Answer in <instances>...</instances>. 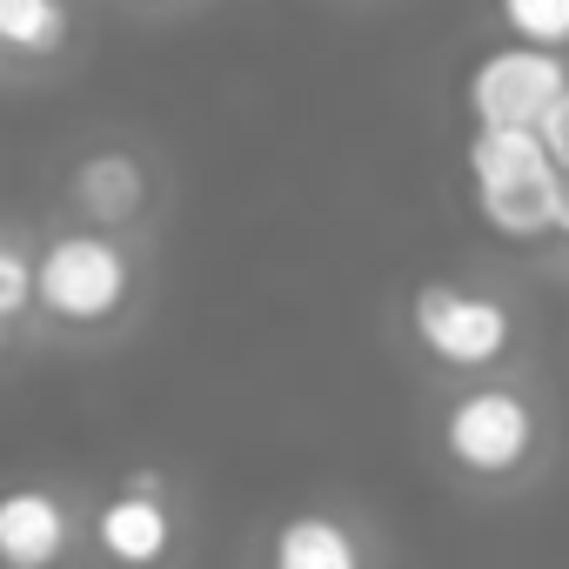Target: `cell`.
<instances>
[{
	"mask_svg": "<svg viewBox=\"0 0 569 569\" xmlns=\"http://www.w3.org/2000/svg\"><path fill=\"white\" fill-rule=\"evenodd\" d=\"M68 0H0V54L14 61H54L68 48Z\"/></svg>",
	"mask_w": 569,
	"mask_h": 569,
	"instance_id": "30bf717a",
	"label": "cell"
},
{
	"mask_svg": "<svg viewBox=\"0 0 569 569\" xmlns=\"http://www.w3.org/2000/svg\"><path fill=\"white\" fill-rule=\"evenodd\" d=\"M74 542H81V522L54 482L0 489V569H68Z\"/></svg>",
	"mask_w": 569,
	"mask_h": 569,
	"instance_id": "52a82bcc",
	"label": "cell"
},
{
	"mask_svg": "<svg viewBox=\"0 0 569 569\" xmlns=\"http://www.w3.org/2000/svg\"><path fill=\"white\" fill-rule=\"evenodd\" d=\"M562 94H569V61L542 54V48H522V41H502V48L476 54L469 81H462V101H469L476 128H536Z\"/></svg>",
	"mask_w": 569,
	"mask_h": 569,
	"instance_id": "8992f818",
	"label": "cell"
},
{
	"mask_svg": "<svg viewBox=\"0 0 569 569\" xmlns=\"http://www.w3.org/2000/svg\"><path fill=\"white\" fill-rule=\"evenodd\" d=\"M549 449V416L516 382H462L436 416V456L476 489H516Z\"/></svg>",
	"mask_w": 569,
	"mask_h": 569,
	"instance_id": "6da1fadb",
	"label": "cell"
},
{
	"mask_svg": "<svg viewBox=\"0 0 569 569\" xmlns=\"http://www.w3.org/2000/svg\"><path fill=\"white\" fill-rule=\"evenodd\" d=\"M536 141H542V154L556 161V174L569 181V94H562V101H556V108L536 121Z\"/></svg>",
	"mask_w": 569,
	"mask_h": 569,
	"instance_id": "4fadbf2b",
	"label": "cell"
},
{
	"mask_svg": "<svg viewBox=\"0 0 569 569\" xmlns=\"http://www.w3.org/2000/svg\"><path fill=\"white\" fill-rule=\"evenodd\" d=\"M34 316V254H21L14 241H0V349L14 342V329Z\"/></svg>",
	"mask_w": 569,
	"mask_h": 569,
	"instance_id": "7c38bea8",
	"label": "cell"
},
{
	"mask_svg": "<svg viewBox=\"0 0 569 569\" xmlns=\"http://www.w3.org/2000/svg\"><path fill=\"white\" fill-rule=\"evenodd\" d=\"M469 168V194L489 234L502 241H542L556 234V208H562V174L542 154L536 128H476L462 148Z\"/></svg>",
	"mask_w": 569,
	"mask_h": 569,
	"instance_id": "7a4b0ae2",
	"label": "cell"
},
{
	"mask_svg": "<svg viewBox=\"0 0 569 569\" xmlns=\"http://www.w3.org/2000/svg\"><path fill=\"white\" fill-rule=\"evenodd\" d=\"M88 542L108 569H168L174 549H181V516H174V489L161 469H128L94 522H88Z\"/></svg>",
	"mask_w": 569,
	"mask_h": 569,
	"instance_id": "5b68a950",
	"label": "cell"
},
{
	"mask_svg": "<svg viewBox=\"0 0 569 569\" xmlns=\"http://www.w3.org/2000/svg\"><path fill=\"white\" fill-rule=\"evenodd\" d=\"M68 194H74V208L88 214V228L114 234V228H128V221L148 208V168H141L128 148H94V154L74 161Z\"/></svg>",
	"mask_w": 569,
	"mask_h": 569,
	"instance_id": "9c48e42d",
	"label": "cell"
},
{
	"mask_svg": "<svg viewBox=\"0 0 569 569\" xmlns=\"http://www.w3.org/2000/svg\"><path fill=\"white\" fill-rule=\"evenodd\" d=\"M409 336L416 349L449 369V376H476L489 382V369H502L516 356V309L496 289H476V281H416L409 289Z\"/></svg>",
	"mask_w": 569,
	"mask_h": 569,
	"instance_id": "277c9868",
	"label": "cell"
},
{
	"mask_svg": "<svg viewBox=\"0 0 569 569\" xmlns=\"http://www.w3.org/2000/svg\"><path fill=\"white\" fill-rule=\"evenodd\" d=\"M556 234L569 241V181H562V208H556Z\"/></svg>",
	"mask_w": 569,
	"mask_h": 569,
	"instance_id": "5bb4252c",
	"label": "cell"
},
{
	"mask_svg": "<svg viewBox=\"0 0 569 569\" xmlns=\"http://www.w3.org/2000/svg\"><path fill=\"white\" fill-rule=\"evenodd\" d=\"M134 302V254L101 228L48 234L34 254V316L54 329H108Z\"/></svg>",
	"mask_w": 569,
	"mask_h": 569,
	"instance_id": "3957f363",
	"label": "cell"
},
{
	"mask_svg": "<svg viewBox=\"0 0 569 569\" xmlns=\"http://www.w3.org/2000/svg\"><path fill=\"white\" fill-rule=\"evenodd\" d=\"M261 569H376V542L342 509H289L261 536Z\"/></svg>",
	"mask_w": 569,
	"mask_h": 569,
	"instance_id": "ba28073f",
	"label": "cell"
},
{
	"mask_svg": "<svg viewBox=\"0 0 569 569\" xmlns=\"http://www.w3.org/2000/svg\"><path fill=\"white\" fill-rule=\"evenodd\" d=\"M496 21H502L509 41H522V48L569 54V0H496Z\"/></svg>",
	"mask_w": 569,
	"mask_h": 569,
	"instance_id": "8fae6325",
	"label": "cell"
}]
</instances>
